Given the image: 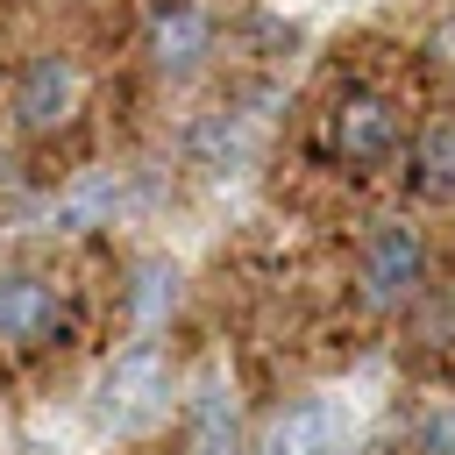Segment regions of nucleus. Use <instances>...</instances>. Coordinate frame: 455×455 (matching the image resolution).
Returning a JSON list of instances; mask_svg holds the SVG:
<instances>
[{
	"instance_id": "obj_11",
	"label": "nucleus",
	"mask_w": 455,
	"mask_h": 455,
	"mask_svg": "<svg viewBox=\"0 0 455 455\" xmlns=\"http://www.w3.org/2000/svg\"><path fill=\"white\" fill-rule=\"evenodd\" d=\"M434 57H441V64H455V28H441V36H434Z\"/></svg>"
},
{
	"instance_id": "obj_7",
	"label": "nucleus",
	"mask_w": 455,
	"mask_h": 455,
	"mask_svg": "<svg viewBox=\"0 0 455 455\" xmlns=\"http://www.w3.org/2000/svg\"><path fill=\"white\" fill-rule=\"evenodd\" d=\"M149 57H156V71H192L206 57V14L199 7H164L149 21Z\"/></svg>"
},
{
	"instance_id": "obj_2",
	"label": "nucleus",
	"mask_w": 455,
	"mask_h": 455,
	"mask_svg": "<svg viewBox=\"0 0 455 455\" xmlns=\"http://www.w3.org/2000/svg\"><path fill=\"white\" fill-rule=\"evenodd\" d=\"M327 149L341 164H384L398 149V107L384 92H341L327 107Z\"/></svg>"
},
{
	"instance_id": "obj_6",
	"label": "nucleus",
	"mask_w": 455,
	"mask_h": 455,
	"mask_svg": "<svg viewBox=\"0 0 455 455\" xmlns=\"http://www.w3.org/2000/svg\"><path fill=\"white\" fill-rule=\"evenodd\" d=\"M334 434H341L334 405H327V398H306V405H291V412L270 427L263 455H334Z\"/></svg>"
},
{
	"instance_id": "obj_1",
	"label": "nucleus",
	"mask_w": 455,
	"mask_h": 455,
	"mask_svg": "<svg viewBox=\"0 0 455 455\" xmlns=\"http://www.w3.org/2000/svg\"><path fill=\"white\" fill-rule=\"evenodd\" d=\"M419 277H427V242H419V228H405V220H384V228L363 242V270H355V284H363V306L391 313V306H405V299L419 291Z\"/></svg>"
},
{
	"instance_id": "obj_5",
	"label": "nucleus",
	"mask_w": 455,
	"mask_h": 455,
	"mask_svg": "<svg viewBox=\"0 0 455 455\" xmlns=\"http://www.w3.org/2000/svg\"><path fill=\"white\" fill-rule=\"evenodd\" d=\"M71 100H78L71 57H36V64L21 71V85H14V121H21L28 135H43V128H57V121L71 114Z\"/></svg>"
},
{
	"instance_id": "obj_9",
	"label": "nucleus",
	"mask_w": 455,
	"mask_h": 455,
	"mask_svg": "<svg viewBox=\"0 0 455 455\" xmlns=\"http://www.w3.org/2000/svg\"><path fill=\"white\" fill-rule=\"evenodd\" d=\"M419 192L455 199V121H434L419 135Z\"/></svg>"
},
{
	"instance_id": "obj_4",
	"label": "nucleus",
	"mask_w": 455,
	"mask_h": 455,
	"mask_svg": "<svg viewBox=\"0 0 455 455\" xmlns=\"http://www.w3.org/2000/svg\"><path fill=\"white\" fill-rule=\"evenodd\" d=\"M50 334H57V291L28 270H0V341L43 348Z\"/></svg>"
},
{
	"instance_id": "obj_8",
	"label": "nucleus",
	"mask_w": 455,
	"mask_h": 455,
	"mask_svg": "<svg viewBox=\"0 0 455 455\" xmlns=\"http://www.w3.org/2000/svg\"><path fill=\"white\" fill-rule=\"evenodd\" d=\"M192 455H242V427H235V398L220 384H206L192 398Z\"/></svg>"
},
{
	"instance_id": "obj_3",
	"label": "nucleus",
	"mask_w": 455,
	"mask_h": 455,
	"mask_svg": "<svg viewBox=\"0 0 455 455\" xmlns=\"http://www.w3.org/2000/svg\"><path fill=\"white\" fill-rule=\"evenodd\" d=\"M156 412H164V363L156 348H128L100 384V427L128 434V427H149Z\"/></svg>"
},
{
	"instance_id": "obj_10",
	"label": "nucleus",
	"mask_w": 455,
	"mask_h": 455,
	"mask_svg": "<svg viewBox=\"0 0 455 455\" xmlns=\"http://www.w3.org/2000/svg\"><path fill=\"white\" fill-rule=\"evenodd\" d=\"M419 455H455V405H441V412L419 427Z\"/></svg>"
}]
</instances>
